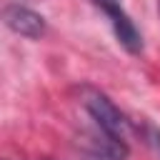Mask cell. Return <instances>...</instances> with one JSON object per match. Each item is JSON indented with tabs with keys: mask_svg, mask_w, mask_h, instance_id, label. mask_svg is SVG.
<instances>
[{
	"mask_svg": "<svg viewBox=\"0 0 160 160\" xmlns=\"http://www.w3.org/2000/svg\"><path fill=\"white\" fill-rule=\"evenodd\" d=\"M82 105H85V110L90 112V118L95 120L98 128H102L105 132H110V135L125 140L128 120H125V115L115 108V102H112L108 95H102L100 90L88 88V90L82 92Z\"/></svg>",
	"mask_w": 160,
	"mask_h": 160,
	"instance_id": "1",
	"label": "cell"
},
{
	"mask_svg": "<svg viewBox=\"0 0 160 160\" xmlns=\"http://www.w3.org/2000/svg\"><path fill=\"white\" fill-rule=\"evenodd\" d=\"M105 15H108V20H110V25H112V32H115V38H118V42L128 50V52H140L142 50V38H140V30L135 28V22L130 20V15L120 8V2H102V5H98Z\"/></svg>",
	"mask_w": 160,
	"mask_h": 160,
	"instance_id": "2",
	"label": "cell"
},
{
	"mask_svg": "<svg viewBox=\"0 0 160 160\" xmlns=\"http://www.w3.org/2000/svg\"><path fill=\"white\" fill-rule=\"evenodd\" d=\"M80 142H82V148H85L90 155L102 158V160H125V158H128V145H125V140L105 132V130L98 128V125H95V130L85 132Z\"/></svg>",
	"mask_w": 160,
	"mask_h": 160,
	"instance_id": "3",
	"label": "cell"
},
{
	"mask_svg": "<svg viewBox=\"0 0 160 160\" xmlns=\"http://www.w3.org/2000/svg\"><path fill=\"white\" fill-rule=\"evenodd\" d=\"M2 20H5V25L12 32H18L22 38H40L45 32V18L40 12L30 10V8H22V5L8 8L5 15H2Z\"/></svg>",
	"mask_w": 160,
	"mask_h": 160,
	"instance_id": "4",
	"label": "cell"
},
{
	"mask_svg": "<svg viewBox=\"0 0 160 160\" xmlns=\"http://www.w3.org/2000/svg\"><path fill=\"white\" fill-rule=\"evenodd\" d=\"M95 5H102V2H120V0H92Z\"/></svg>",
	"mask_w": 160,
	"mask_h": 160,
	"instance_id": "5",
	"label": "cell"
}]
</instances>
